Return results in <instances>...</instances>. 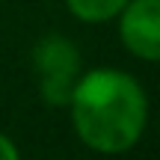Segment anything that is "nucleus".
<instances>
[{
  "instance_id": "obj_2",
  "label": "nucleus",
  "mask_w": 160,
  "mask_h": 160,
  "mask_svg": "<svg viewBox=\"0 0 160 160\" xmlns=\"http://www.w3.org/2000/svg\"><path fill=\"white\" fill-rule=\"evenodd\" d=\"M33 65L39 74L42 98L53 107L71 101L77 74H80V53L62 36H45L33 51Z\"/></svg>"
},
{
  "instance_id": "obj_5",
  "label": "nucleus",
  "mask_w": 160,
  "mask_h": 160,
  "mask_svg": "<svg viewBox=\"0 0 160 160\" xmlns=\"http://www.w3.org/2000/svg\"><path fill=\"white\" fill-rule=\"evenodd\" d=\"M0 160H21V157H18L15 142H12L9 137H3V133H0Z\"/></svg>"
},
{
  "instance_id": "obj_3",
  "label": "nucleus",
  "mask_w": 160,
  "mask_h": 160,
  "mask_svg": "<svg viewBox=\"0 0 160 160\" xmlns=\"http://www.w3.org/2000/svg\"><path fill=\"white\" fill-rule=\"evenodd\" d=\"M119 33L139 59H160V0H128L119 12Z\"/></svg>"
},
{
  "instance_id": "obj_1",
  "label": "nucleus",
  "mask_w": 160,
  "mask_h": 160,
  "mask_svg": "<svg viewBox=\"0 0 160 160\" xmlns=\"http://www.w3.org/2000/svg\"><path fill=\"white\" fill-rule=\"evenodd\" d=\"M68 104L77 137L101 154L128 151L142 137L148 119L142 86L116 68H95L77 77Z\"/></svg>"
},
{
  "instance_id": "obj_4",
  "label": "nucleus",
  "mask_w": 160,
  "mask_h": 160,
  "mask_svg": "<svg viewBox=\"0 0 160 160\" xmlns=\"http://www.w3.org/2000/svg\"><path fill=\"white\" fill-rule=\"evenodd\" d=\"M65 3H68L71 15H77L80 21L98 24V21H107V18L119 15L128 0H65Z\"/></svg>"
}]
</instances>
